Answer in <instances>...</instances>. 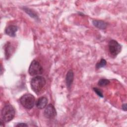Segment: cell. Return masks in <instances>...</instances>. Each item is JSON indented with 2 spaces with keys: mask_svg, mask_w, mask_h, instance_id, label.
I'll return each mask as SVG.
<instances>
[{
  "mask_svg": "<svg viewBox=\"0 0 127 127\" xmlns=\"http://www.w3.org/2000/svg\"><path fill=\"white\" fill-rule=\"evenodd\" d=\"M31 87L34 92L40 93L44 88L46 81L45 78L41 76H36L33 77L30 82Z\"/></svg>",
  "mask_w": 127,
  "mask_h": 127,
  "instance_id": "1",
  "label": "cell"
},
{
  "mask_svg": "<svg viewBox=\"0 0 127 127\" xmlns=\"http://www.w3.org/2000/svg\"><path fill=\"white\" fill-rule=\"evenodd\" d=\"M15 114V109L13 106L10 104H6L1 110V120L5 123L9 122L13 119Z\"/></svg>",
  "mask_w": 127,
  "mask_h": 127,
  "instance_id": "2",
  "label": "cell"
},
{
  "mask_svg": "<svg viewBox=\"0 0 127 127\" xmlns=\"http://www.w3.org/2000/svg\"><path fill=\"white\" fill-rule=\"evenodd\" d=\"M20 102L25 108L31 109L34 106L35 98L31 94H25L20 98Z\"/></svg>",
  "mask_w": 127,
  "mask_h": 127,
  "instance_id": "3",
  "label": "cell"
},
{
  "mask_svg": "<svg viewBox=\"0 0 127 127\" xmlns=\"http://www.w3.org/2000/svg\"><path fill=\"white\" fill-rule=\"evenodd\" d=\"M43 71V67L39 62L36 60H33L29 67L28 72L29 74L32 76L38 75L41 74Z\"/></svg>",
  "mask_w": 127,
  "mask_h": 127,
  "instance_id": "4",
  "label": "cell"
},
{
  "mask_svg": "<svg viewBox=\"0 0 127 127\" xmlns=\"http://www.w3.org/2000/svg\"><path fill=\"white\" fill-rule=\"evenodd\" d=\"M108 48L110 54L114 57H116L118 54H119L122 49L120 44L114 40H111L109 41Z\"/></svg>",
  "mask_w": 127,
  "mask_h": 127,
  "instance_id": "5",
  "label": "cell"
},
{
  "mask_svg": "<svg viewBox=\"0 0 127 127\" xmlns=\"http://www.w3.org/2000/svg\"><path fill=\"white\" fill-rule=\"evenodd\" d=\"M44 114L45 117L48 119L54 118L57 115V112L54 106L50 104L46 107L44 112Z\"/></svg>",
  "mask_w": 127,
  "mask_h": 127,
  "instance_id": "6",
  "label": "cell"
},
{
  "mask_svg": "<svg viewBox=\"0 0 127 127\" xmlns=\"http://www.w3.org/2000/svg\"><path fill=\"white\" fill-rule=\"evenodd\" d=\"M48 99L46 97L42 96L40 97L36 102V106L39 109H42L47 106Z\"/></svg>",
  "mask_w": 127,
  "mask_h": 127,
  "instance_id": "7",
  "label": "cell"
},
{
  "mask_svg": "<svg viewBox=\"0 0 127 127\" xmlns=\"http://www.w3.org/2000/svg\"><path fill=\"white\" fill-rule=\"evenodd\" d=\"M18 30V28L15 25H10L8 26L5 29V33L10 37H15L16 32Z\"/></svg>",
  "mask_w": 127,
  "mask_h": 127,
  "instance_id": "8",
  "label": "cell"
},
{
  "mask_svg": "<svg viewBox=\"0 0 127 127\" xmlns=\"http://www.w3.org/2000/svg\"><path fill=\"white\" fill-rule=\"evenodd\" d=\"M73 77H74V74L72 70L71 69L69 70L66 74V77H65L66 84L68 88L70 87L73 81Z\"/></svg>",
  "mask_w": 127,
  "mask_h": 127,
  "instance_id": "9",
  "label": "cell"
},
{
  "mask_svg": "<svg viewBox=\"0 0 127 127\" xmlns=\"http://www.w3.org/2000/svg\"><path fill=\"white\" fill-rule=\"evenodd\" d=\"M92 23L94 26L101 29H105L107 26V23L102 20H94L92 21Z\"/></svg>",
  "mask_w": 127,
  "mask_h": 127,
  "instance_id": "10",
  "label": "cell"
},
{
  "mask_svg": "<svg viewBox=\"0 0 127 127\" xmlns=\"http://www.w3.org/2000/svg\"><path fill=\"white\" fill-rule=\"evenodd\" d=\"M110 81L109 80L105 78L100 79L98 82V85L100 86H105L108 85Z\"/></svg>",
  "mask_w": 127,
  "mask_h": 127,
  "instance_id": "11",
  "label": "cell"
},
{
  "mask_svg": "<svg viewBox=\"0 0 127 127\" xmlns=\"http://www.w3.org/2000/svg\"><path fill=\"white\" fill-rule=\"evenodd\" d=\"M106 63H107L106 61V60L105 59H101L100 61L96 64V67L97 68H100L103 67H104V66H105L106 65Z\"/></svg>",
  "mask_w": 127,
  "mask_h": 127,
  "instance_id": "12",
  "label": "cell"
},
{
  "mask_svg": "<svg viewBox=\"0 0 127 127\" xmlns=\"http://www.w3.org/2000/svg\"><path fill=\"white\" fill-rule=\"evenodd\" d=\"M24 9L25 11L27 13L29 14V15H30L31 17L36 18V17L37 16L36 15V14L34 12L31 11V10H30V9H28V8H25V7H24Z\"/></svg>",
  "mask_w": 127,
  "mask_h": 127,
  "instance_id": "13",
  "label": "cell"
},
{
  "mask_svg": "<svg viewBox=\"0 0 127 127\" xmlns=\"http://www.w3.org/2000/svg\"><path fill=\"white\" fill-rule=\"evenodd\" d=\"M93 90H94V92H95L99 97H103V93H102V91H101L100 89H99V88H96V87H94V88H93Z\"/></svg>",
  "mask_w": 127,
  "mask_h": 127,
  "instance_id": "14",
  "label": "cell"
},
{
  "mask_svg": "<svg viewBox=\"0 0 127 127\" xmlns=\"http://www.w3.org/2000/svg\"><path fill=\"white\" fill-rule=\"evenodd\" d=\"M16 127H27L28 125H27L26 123H18L16 125Z\"/></svg>",
  "mask_w": 127,
  "mask_h": 127,
  "instance_id": "15",
  "label": "cell"
},
{
  "mask_svg": "<svg viewBox=\"0 0 127 127\" xmlns=\"http://www.w3.org/2000/svg\"><path fill=\"white\" fill-rule=\"evenodd\" d=\"M122 109L124 110L125 111H126L127 110V105L126 104H124L122 105Z\"/></svg>",
  "mask_w": 127,
  "mask_h": 127,
  "instance_id": "16",
  "label": "cell"
}]
</instances>
